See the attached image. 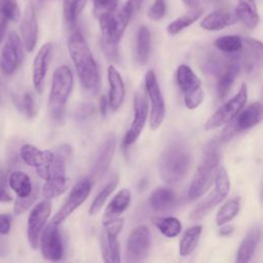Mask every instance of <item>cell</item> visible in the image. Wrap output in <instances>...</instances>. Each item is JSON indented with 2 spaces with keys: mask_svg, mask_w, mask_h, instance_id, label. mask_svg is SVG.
<instances>
[{
  "mask_svg": "<svg viewBox=\"0 0 263 263\" xmlns=\"http://www.w3.org/2000/svg\"><path fill=\"white\" fill-rule=\"evenodd\" d=\"M68 49L81 86L89 93L100 90L101 77L98 65L84 36L76 31L68 39Z\"/></svg>",
  "mask_w": 263,
  "mask_h": 263,
  "instance_id": "6da1fadb",
  "label": "cell"
},
{
  "mask_svg": "<svg viewBox=\"0 0 263 263\" xmlns=\"http://www.w3.org/2000/svg\"><path fill=\"white\" fill-rule=\"evenodd\" d=\"M129 0L98 17L102 31L101 44L105 55L112 62L118 61V44L134 11Z\"/></svg>",
  "mask_w": 263,
  "mask_h": 263,
  "instance_id": "7a4b0ae2",
  "label": "cell"
},
{
  "mask_svg": "<svg viewBox=\"0 0 263 263\" xmlns=\"http://www.w3.org/2000/svg\"><path fill=\"white\" fill-rule=\"evenodd\" d=\"M191 163V154L180 142L170 144L162 152L159 160L161 179L170 184H177L187 174Z\"/></svg>",
  "mask_w": 263,
  "mask_h": 263,
  "instance_id": "3957f363",
  "label": "cell"
},
{
  "mask_svg": "<svg viewBox=\"0 0 263 263\" xmlns=\"http://www.w3.org/2000/svg\"><path fill=\"white\" fill-rule=\"evenodd\" d=\"M220 152L217 141L210 142L204 148L202 160L194 174L188 190V198L195 200L203 195L214 183L216 172L219 167Z\"/></svg>",
  "mask_w": 263,
  "mask_h": 263,
  "instance_id": "277c9868",
  "label": "cell"
},
{
  "mask_svg": "<svg viewBox=\"0 0 263 263\" xmlns=\"http://www.w3.org/2000/svg\"><path fill=\"white\" fill-rule=\"evenodd\" d=\"M73 88V74L68 66L57 68L52 75L48 97V111L55 121L63 120L66 105Z\"/></svg>",
  "mask_w": 263,
  "mask_h": 263,
  "instance_id": "5b68a950",
  "label": "cell"
},
{
  "mask_svg": "<svg viewBox=\"0 0 263 263\" xmlns=\"http://www.w3.org/2000/svg\"><path fill=\"white\" fill-rule=\"evenodd\" d=\"M71 153L72 148L68 144L60 145L53 152L48 178L45 180V184L42 187V195L45 197V199L58 197L68 188L66 167Z\"/></svg>",
  "mask_w": 263,
  "mask_h": 263,
  "instance_id": "8992f818",
  "label": "cell"
},
{
  "mask_svg": "<svg viewBox=\"0 0 263 263\" xmlns=\"http://www.w3.org/2000/svg\"><path fill=\"white\" fill-rule=\"evenodd\" d=\"M177 83L184 96V103L188 109H196L203 101L201 81L187 65H180L177 69Z\"/></svg>",
  "mask_w": 263,
  "mask_h": 263,
  "instance_id": "52a82bcc",
  "label": "cell"
},
{
  "mask_svg": "<svg viewBox=\"0 0 263 263\" xmlns=\"http://www.w3.org/2000/svg\"><path fill=\"white\" fill-rule=\"evenodd\" d=\"M214 190L192 211L190 219L193 221L202 219L217 204H219L228 194L230 190V181L228 174L224 167H218L214 179Z\"/></svg>",
  "mask_w": 263,
  "mask_h": 263,
  "instance_id": "ba28073f",
  "label": "cell"
},
{
  "mask_svg": "<svg viewBox=\"0 0 263 263\" xmlns=\"http://www.w3.org/2000/svg\"><path fill=\"white\" fill-rule=\"evenodd\" d=\"M248 99L247 84H242L239 90L224 105H222L205 122L204 129L212 130L230 122L240 112Z\"/></svg>",
  "mask_w": 263,
  "mask_h": 263,
  "instance_id": "9c48e42d",
  "label": "cell"
},
{
  "mask_svg": "<svg viewBox=\"0 0 263 263\" xmlns=\"http://www.w3.org/2000/svg\"><path fill=\"white\" fill-rule=\"evenodd\" d=\"M122 218H115L107 221L101 232V251L102 257L105 262L117 263L121 261L120 258V245L117 239L123 226Z\"/></svg>",
  "mask_w": 263,
  "mask_h": 263,
  "instance_id": "30bf717a",
  "label": "cell"
},
{
  "mask_svg": "<svg viewBox=\"0 0 263 263\" xmlns=\"http://www.w3.org/2000/svg\"><path fill=\"white\" fill-rule=\"evenodd\" d=\"M24 45L16 32L8 33L0 55V71L5 76H10L16 72L23 63Z\"/></svg>",
  "mask_w": 263,
  "mask_h": 263,
  "instance_id": "8fae6325",
  "label": "cell"
},
{
  "mask_svg": "<svg viewBox=\"0 0 263 263\" xmlns=\"http://www.w3.org/2000/svg\"><path fill=\"white\" fill-rule=\"evenodd\" d=\"M145 91L149 98L151 106L149 124L151 129L154 130L160 126L164 119L165 103L153 70L147 71L145 75Z\"/></svg>",
  "mask_w": 263,
  "mask_h": 263,
  "instance_id": "7c38bea8",
  "label": "cell"
},
{
  "mask_svg": "<svg viewBox=\"0 0 263 263\" xmlns=\"http://www.w3.org/2000/svg\"><path fill=\"white\" fill-rule=\"evenodd\" d=\"M91 189V181L88 178L79 180L71 189L67 200L57 212L50 222L60 225L66 220L80 204H82L88 197Z\"/></svg>",
  "mask_w": 263,
  "mask_h": 263,
  "instance_id": "4fadbf2b",
  "label": "cell"
},
{
  "mask_svg": "<svg viewBox=\"0 0 263 263\" xmlns=\"http://www.w3.org/2000/svg\"><path fill=\"white\" fill-rule=\"evenodd\" d=\"M50 212L51 203L49 199L38 202L30 212L27 223V237L32 249H37L41 231L49 218Z\"/></svg>",
  "mask_w": 263,
  "mask_h": 263,
  "instance_id": "5bb4252c",
  "label": "cell"
},
{
  "mask_svg": "<svg viewBox=\"0 0 263 263\" xmlns=\"http://www.w3.org/2000/svg\"><path fill=\"white\" fill-rule=\"evenodd\" d=\"M40 250L42 257L48 261H60L64 256V245L59 225L48 223L41 231Z\"/></svg>",
  "mask_w": 263,
  "mask_h": 263,
  "instance_id": "9a60e30c",
  "label": "cell"
},
{
  "mask_svg": "<svg viewBox=\"0 0 263 263\" xmlns=\"http://www.w3.org/2000/svg\"><path fill=\"white\" fill-rule=\"evenodd\" d=\"M148 116V103L146 99V93L143 90H138L135 95L134 99V120L127 129L122 145L124 146V149H126L127 146L134 144L140 135L142 134V130L145 126L146 120Z\"/></svg>",
  "mask_w": 263,
  "mask_h": 263,
  "instance_id": "2e32d148",
  "label": "cell"
},
{
  "mask_svg": "<svg viewBox=\"0 0 263 263\" xmlns=\"http://www.w3.org/2000/svg\"><path fill=\"white\" fill-rule=\"evenodd\" d=\"M151 233L146 225H139L132 230L126 242V258L128 261H143L149 253Z\"/></svg>",
  "mask_w": 263,
  "mask_h": 263,
  "instance_id": "e0dca14e",
  "label": "cell"
},
{
  "mask_svg": "<svg viewBox=\"0 0 263 263\" xmlns=\"http://www.w3.org/2000/svg\"><path fill=\"white\" fill-rule=\"evenodd\" d=\"M23 161L36 168L38 176L44 180L48 178L49 167L53 158V152L50 150H40L32 144H25L20 151Z\"/></svg>",
  "mask_w": 263,
  "mask_h": 263,
  "instance_id": "ac0fdd59",
  "label": "cell"
},
{
  "mask_svg": "<svg viewBox=\"0 0 263 263\" xmlns=\"http://www.w3.org/2000/svg\"><path fill=\"white\" fill-rule=\"evenodd\" d=\"M242 53L239 54L240 66L243 67L246 73L255 76L259 73L262 64V44L260 41L245 38L242 39Z\"/></svg>",
  "mask_w": 263,
  "mask_h": 263,
  "instance_id": "d6986e66",
  "label": "cell"
},
{
  "mask_svg": "<svg viewBox=\"0 0 263 263\" xmlns=\"http://www.w3.org/2000/svg\"><path fill=\"white\" fill-rule=\"evenodd\" d=\"M21 37L25 49L29 52L33 51L38 40V24L35 8L32 2L26 6L21 22Z\"/></svg>",
  "mask_w": 263,
  "mask_h": 263,
  "instance_id": "ffe728a7",
  "label": "cell"
},
{
  "mask_svg": "<svg viewBox=\"0 0 263 263\" xmlns=\"http://www.w3.org/2000/svg\"><path fill=\"white\" fill-rule=\"evenodd\" d=\"M52 43L47 42L41 46L34 59L32 67V81L37 92H41L43 89L44 79L52 55Z\"/></svg>",
  "mask_w": 263,
  "mask_h": 263,
  "instance_id": "44dd1931",
  "label": "cell"
},
{
  "mask_svg": "<svg viewBox=\"0 0 263 263\" xmlns=\"http://www.w3.org/2000/svg\"><path fill=\"white\" fill-rule=\"evenodd\" d=\"M239 70H240L239 54L237 52L231 53L226 67L217 76V78H218L217 93H218L219 99H224L228 95L234 80L236 79V77L239 73Z\"/></svg>",
  "mask_w": 263,
  "mask_h": 263,
  "instance_id": "7402d4cb",
  "label": "cell"
},
{
  "mask_svg": "<svg viewBox=\"0 0 263 263\" xmlns=\"http://www.w3.org/2000/svg\"><path fill=\"white\" fill-rule=\"evenodd\" d=\"M115 146H116V138L113 134H109L106 137V139L102 142V144L100 145L96 153L93 167H92L93 175L102 176L108 171L111 164V161L113 159Z\"/></svg>",
  "mask_w": 263,
  "mask_h": 263,
  "instance_id": "603a6c76",
  "label": "cell"
},
{
  "mask_svg": "<svg viewBox=\"0 0 263 263\" xmlns=\"http://www.w3.org/2000/svg\"><path fill=\"white\" fill-rule=\"evenodd\" d=\"M108 81L110 85L108 96L109 107L113 111H117L123 103L125 96V87L119 72L114 66H109L108 68Z\"/></svg>",
  "mask_w": 263,
  "mask_h": 263,
  "instance_id": "cb8c5ba5",
  "label": "cell"
},
{
  "mask_svg": "<svg viewBox=\"0 0 263 263\" xmlns=\"http://www.w3.org/2000/svg\"><path fill=\"white\" fill-rule=\"evenodd\" d=\"M261 240V227L254 225L246 234L236 252V262L245 263L251 261Z\"/></svg>",
  "mask_w": 263,
  "mask_h": 263,
  "instance_id": "d4e9b609",
  "label": "cell"
},
{
  "mask_svg": "<svg viewBox=\"0 0 263 263\" xmlns=\"http://www.w3.org/2000/svg\"><path fill=\"white\" fill-rule=\"evenodd\" d=\"M235 12L227 10H217L208 14L201 22L200 27L208 31H219L237 22Z\"/></svg>",
  "mask_w": 263,
  "mask_h": 263,
  "instance_id": "484cf974",
  "label": "cell"
},
{
  "mask_svg": "<svg viewBox=\"0 0 263 263\" xmlns=\"http://www.w3.org/2000/svg\"><path fill=\"white\" fill-rule=\"evenodd\" d=\"M262 119V105L260 102H254L243 109L236 118L234 123L238 130H246L257 125Z\"/></svg>",
  "mask_w": 263,
  "mask_h": 263,
  "instance_id": "4316f807",
  "label": "cell"
},
{
  "mask_svg": "<svg viewBox=\"0 0 263 263\" xmlns=\"http://www.w3.org/2000/svg\"><path fill=\"white\" fill-rule=\"evenodd\" d=\"M130 199H132V194L128 189L123 188L119 190L107 205L103 216V223L110 221L112 219L118 218L127 209V206L129 205Z\"/></svg>",
  "mask_w": 263,
  "mask_h": 263,
  "instance_id": "83f0119b",
  "label": "cell"
},
{
  "mask_svg": "<svg viewBox=\"0 0 263 263\" xmlns=\"http://www.w3.org/2000/svg\"><path fill=\"white\" fill-rule=\"evenodd\" d=\"M177 202L176 194L173 190L159 187L156 188L149 197V204L155 211L159 213L167 212L174 208Z\"/></svg>",
  "mask_w": 263,
  "mask_h": 263,
  "instance_id": "f1b7e54d",
  "label": "cell"
},
{
  "mask_svg": "<svg viewBox=\"0 0 263 263\" xmlns=\"http://www.w3.org/2000/svg\"><path fill=\"white\" fill-rule=\"evenodd\" d=\"M235 14L249 29H254L259 23V14L255 0H236Z\"/></svg>",
  "mask_w": 263,
  "mask_h": 263,
  "instance_id": "f546056e",
  "label": "cell"
},
{
  "mask_svg": "<svg viewBox=\"0 0 263 263\" xmlns=\"http://www.w3.org/2000/svg\"><path fill=\"white\" fill-rule=\"evenodd\" d=\"M7 183L17 197L28 196L33 189L30 177L22 171L12 172L7 179Z\"/></svg>",
  "mask_w": 263,
  "mask_h": 263,
  "instance_id": "4dcf8cb0",
  "label": "cell"
},
{
  "mask_svg": "<svg viewBox=\"0 0 263 263\" xmlns=\"http://www.w3.org/2000/svg\"><path fill=\"white\" fill-rule=\"evenodd\" d=\"M151 49V33L146 26H141L137 35L136 54L140 65H145L149 59Z\"/></svg>",
  "mask_w": 263,
  "mask_h": 263,
  "instance_id": "1f68e13d",
  "label": "cell"
},
{
  "mask_svg": "<svg viewBox=\"0 0 263 263\" xmlns=\"http://www.w3.org/2000/svg\"><path fill=\"white\" fill-rule=\"evenodd\" d=\"M202 232L201 225H194L186 230L183 237L180 240L179 253L182 257H186L191 254L197 247L198 240Z\"/></svg>",
  "mask_w": 263,
  "mask_h": 263,
  "instance_id": "d6a6232c",
  "label": "cell"
},
{
  "mask_svg": "<svg viewBox=\"0 0 263 263\" xmlns=\"http://www.w3.org/2000/svg\"><path fill=\"white\" fill-rule=\"evenodd\" d=\"M151 222L157 227L161 234L166 237H176L182 231V224L175 217H152Z\"/></svg>",
  "mask_w": 263,
  "mask_h": 263,
  "instance_id": "836d02e7",
  "label": "cell"
},
{
  "mask_svg": "<svg viewBox=\"0 0 263 263\" xmlns=\"http://www.w3.org/2000/svg\"><path fill=\"white\" fill-rule=\"evenodd\" d=\"M201 14H202L201 8H194L192 11L173 21L166 28L167 33L170 35H177L187 27L191 26L194 22H196Z\"/></svg>",
  "mask_w": 263,
  "mask_h": 263,
  "instance_id": "e575fe53",
  "label": "cell"
},
{
  "mask_svg": "<svg viewBox=\"0 0 263 263\" xmlns=\"http://www.w3.org/2000/svg\"><path fill=\"white\" fill-rule=\"evenodd\" d=\"M240 198L234 197L226 201L218 211L216 216V223L218 226L230 222L239 212Z\"/></svg>",
  "mask_w": 263,
  "mask_h": 263,
  "instance_id": "d590c367",
  "label": "cell"
},
{
  "mask_svg": "<svg viewBox=\"0 0 263 263\" xmlns=\"http://www.w3.org/2000/svg\"><path fill=\"white\" fill-rule=\"evenodd\" d=\"M214 45L224 53H236L242 48V39L237 35H226L216 39Z\"/></svg>",
  "mask_w": 263,
  "mask_h": 263,
  "instance_id": "8d00e7d4",
  "label": "cell"
},
{
  "mask_svg": "<svg viewBox=\"0 0 263 263\" xmlns=\"http://www.w3.org/2000/svg\"><path fill=\"white\" fill-rule=\"evenodd\" d=\"M117 185H118V178L116 177L102 188V190L97 194V196L95 197L93 201L90 204V208H89L90 215H96L97 213L100 212V210L103 208L106 200L108 199L110 194L115 190Z\"/></svg>",
  "mask_w": 263,
  "mask_h": 263,
  "instance_id": "74e56055",
  "label": "cell"
},
{
  "mask_svg": "<svg viewBox=\"0 0 263 263\" xmlns=\"http://www.w3.org/2000/svg\"><path fill=\"white\" fill-rule=\"evenodd\" d=\"M87 0H64L63 12L65 21L72 25L76 22L79 14L82 12Z\"/></svg>",
  "mask_w": 263,
  "mask_h": 263,
  "instance_id": "f35d334b",
  "label": "cell"
},
{
  "mask_svg": "<svg viewBox=\"0 0 263 263\" xmlns=\"http://www.w3.org/2000/svg\"><path fill=\"white\" fill-rule=\"evenodd\" d=\"M14 103L16 108L28 118H33L36 115V105L33 96L30 92H24L15 97Z\"/></svg>",
  "mask_w": 263,
  "mask_h": 263,
  "instance_id": "ab89813d",
  "label": "cell"
},
{
  "mask_svg": "<svg viewBox=\"0 0 263 263\" xmlns=\"http://www.w3.org/2000/svg\"><path fill=\"white\" fill-rule=\"evenodd\" d=\"M0 11L9 22H17L21 17V10L16 0H0Z\"/></svg>",
  "mask_w": 263,
  "mask_h": 263,
  "instance_id": "60d3db41",
  "label": "cell"
},
{
  "mask_svg": "<svg viewBox=\"0 0 263 263\" xmlns=\"http://www.w3.org/2000/svg\"><path fill=\"white\" fill-rule=\"evenodd\" d=\"M38 197V188H33L31 193L25 197H17L14 201L13 212L15 215H21L25 213L37 199Z\"/></svg>",
  "mask_w": 263,
  "mask_h": 263,
  "instance_id": "b9f144b4",
  "label": "cell"
},
{
  "mask_svg": "<svg viewBox=\"0 0 263 263\" xmlns=\"http://www.w3.org/2000/svg\"><path fill=\"white\" fill-rule=\"evenodd\" d=\"M119 0H93V13L97 18L112 9H114L118 5Z\"/></svg>",
  "mask_w": 263,
  "mask_h": 263,
  "instance_id": "7bdbcfd3",
  "label": "cell"
},
{
  "mask_svg": "<svg viewBox=\"0 0 263 263\" xmlns=\"http://www.w3.org/2000/svg\"><path fill=\"white\" fill-rule=\"evenodd\" d=\"M164 14H165L164 0H155L147 12L148 17L152 21H159L164 16Z\"/></svg>",
  "mask_w": 263,
  "mask_h": 263,
  "instance_id": "ee69618b",
  "label": "cell"
},
{
  "mask_svg": "<svg viewBox=\"0 0 263 263\" xmlns=\"http://www.w3.org/2000/svg\"><path fill=\"white\" fill-rule=\"evenodd\" d=\"M12 196L7 190V177L5 172L0 168V202H10Z\"/></svg>",
  "mask_w": 263,
  "mask_h": 263,
  "instance_id": "f6af8a7d",
  "label": "cell"
},
{
  "mask_svg": "<svg viewBox=\"0 0 263 263\" xmlns=\"http://www.w3.org/2000/svg\"><path fill=\"white\" fill-rule=\"evenodd\" d=\"M95 112V107L92 104L90 103H83L82 105H80L76 112H75V117L78 120H84L86 118H88L89 116H91Z\"/></svg>",
  "mask_w": 263,
  "mask_h": 263,
  "instance_id": "bcb514c9",
  "label": "cell"
},
{
  "mask_svg": "<svg viewBox=\"0 0 263 263\" xmlns=\"http://www.w3.org/2000/svg\"><path fill=\"white\" fill-rule=\"evenodd\" d=\"M11 227V217L8 214H0V234H7Z\"/></svg>",
  "mask_w": 263,
  "mask_h": 263,
  "instance_id": "7dc6e473",
  "label": "cell"
},
{
  "mask_svg": "<svg viewBox=\"0 0 263 263\" xmlns=\"http://www.w3.org/2000/svg\"><path fill=\"white\" fill-rule=\"evenodd\" d=\"M8 20L6 18V16L0 11V43L4 38V34L7 28V24H8Z\"/></svg>",
  "mask_w": 263,
  "mask_h": 263,
  "instance_id": "c3c4849f",
  "label": "cell"
},
{
  "mask_svg": "<svg viewBox=\"0 0 263 263\" xmlns=\"http://www.w3.org/2000/svg\"><path fill=\"white\" fill-rule=\"evenodd\" d=\"M99 107H100V112L103 116L107 115L108 112V108H109V101L107 99V97L102 96L100 99V103H99Z\"/></svg>",
  "mask_w": 263,
  "mask_h": 263,
  "instance_id": "681fc988",
  "label": "cell"
},
{
  "mask_svg": "<svg viewBox=\"0 0 263 263\" xmlns=\"http://www.w3.org/2000/svg\"><path fill=\"white\" fill-rule=\"evenodd\" d=\"M232 231H233V226L223 224V225H221V228L219 229V234L222 236H226V235H229Z\"/></svg>",
  "mask_w": 263,
  "mask_h": 263,
  "instance_id": "f907efd6",
  "label": "cell"
},
{
  "mask_svg": "<svg viewBox=\"0 0 263 263\" xmlns=\"http://www.w3.org/2000/svg\"><path fill=\"white\" fill-rule=\"evenodd\" d=\"M183 2H184L186 5L190 6V7H196V5H197V3H198V0H183Z\"/></svg>",
  "mask_w": 263,
  "mask_h": 263,
  "instance_id": "816d5d0a",
  "label": "cell"
},
{
  "mask_svg": "<svg viewBox=\"0 0 263 263\" xmlns=\"http://www.w3.org/2000/svg\"><path fill=\"white\" fill-rule=\"evenodd\" d=\"M129 1H130V3L133 4L134 9H137V8L141 5V3H142L143 0H129Z\"/></svg>",
  "mask_w": 263,
  "mask_h": 263,
  "instance_id": "f5cc1de1",
  "label": "cell"
},
{
  "mask_svg": "<svg viewBox=\"0 0 263 263\" xmlns=\"http://www.w3.org/2000/svg\"><path fill=\"white\" fill-rule=\"evenodd\" d=\"M212 1H218V0H212Z\"/></svg>",
  "mask_w": 263,
  "mask_h": 263,
  "instance_id": "db71d44e",
  "label": "cell"
}]
</instances>
